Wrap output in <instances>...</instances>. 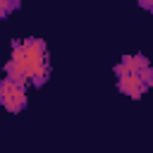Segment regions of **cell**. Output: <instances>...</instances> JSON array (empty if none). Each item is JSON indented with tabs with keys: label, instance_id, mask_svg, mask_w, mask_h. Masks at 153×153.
<instances>
[{
	"label": "cell",
	"instance_id": "obj_1",
	"mask_svg": "<svg viewBox=\"0 0 153 153\" xmlns=\"http://www.w3.org/2000/svg\"><path fill=\"white\" fill-rule=\"evenodd\" d=\"M5 76L31 84V86H43L50 79V57L43 38L29 36L24 41H14L10 50V60L5 62Z\"/></svg>",
	"mask_w": 153,
	"mask_h": 153
},
{
	"label": "cell",
	"instance_id": "obj_2",
	"mask_svg": "<svg viewBox=\"0 0 153 153\" xmlns=\"http://www.w3.org/2000/svg\"><path fill=\"white\" fill-rule=\"evenodd\" d=\"M117 79V91L139 100L151 86H153V65L146 55H122V60L112 67Z\"/></svg>",
	"mask_w": 153,
	"mask_h": 153
},
{
	"label": "cell",
	"instance_id": "obj_3",
	"mask_svg": "<svg viewBox=\"0 0 153 153\" xmlns=\"http://www.w3.org/2000/svg\"><path fill=\"white\" fill-rule=\"evenodd\" d=\"M26 103H29L26 84L14 81V79H10V76H0V105H2L7 112L17 115V112H22V110L26 108Z\"/></svg>",
	"mask_w": 153,
	"mask_h": 153
},
{
	"label": "cell",
	"instance_id": "obj_4",
	"mask_svg": "<svg viewBox=\"0 0 153 153\" xmlns=\"http://www.w3.org/2000/svg\"><path fill=\"white\" fill-rule=\"evenodd\" d=\"M22 0H0V19H7L12 12H17Z\"/></svg>",
	"mask_w": 153,
	"mask_h": 153
},
{
	"label": "cell",
	"instance_id": "obj_5",
	"mask_svg": "<svg viewBox=\"0 0 153 153\" xmlns=\"http://www.w3.org/2000/svg\"><path fill=\"white\" fill-rule=\"evenodd\" d=\"M136 2H139V7H141V10L153 12V0H136Z\"/></svg>",
	"mask_w": 153,
	"mask_h": 153
}]
</instances>
